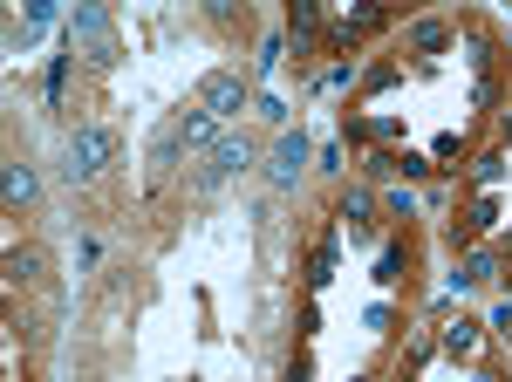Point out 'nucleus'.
Segmentation results:
<instances>
[{"mask_svg": "<svg viewBox=\"0 0 512 382\" xmlns=\"http://www.w3.org/2000/svg\"><path fill=\"white\" fill-rule=\"evenodd\" d=\"M110 157H117V130L110 123H82L76 137H69V164L62 171H69V185H89Z\"/></svg>", "mask_w": 512, "mask_h": 382, "instance_id": "f257e3e1", "label": "nucleus"}, {"mask_svg": "<svg viewBox=\"0 0 512 382\" xmlns=\"http://www.w3.org/2000/svg\"><path fill=\"white\" fill-rule=\"evenodd\" d=\"M253 164V137H219L212 144V157H205V171L192 178V198H205V191H219L226 178H239Z\"/></svg>", "mask_w": 512, "mask_h": 382, "instance_id": "f03ea898", "label": "nucleus"}, {"mask_svg": "<svg viewBox=\"0 0 512 382\" xmlns=\"http://www.w3.org/2000/svg\"><path fill=\"white\" fill-rule=\"evenodd\" d=\"M198 103H205V116H212V123L239 116V110H246V76H239V69H212V76L198 82Z\"/></svg>", "mask_w": 512, "mask_h": 382, "instance_id": "7ed1b4c3", "label": "nucleus"}, {"mask_svg": "<svg viewBox=\"0 0 512 382\" xmlns=\"http://www.w3.org/2000/svg\"><path fill=\"white\" fill-rule=\"evenodd\" d=\"M69 48H89L96 62H117V28H110V14L82 7V14H76V28H69Z\"/></svg>", "mask_w": 512, "mask_h": 382, "instance_id": "20e7f679", "label": "nucleus"}, {"mask_svg": "<svg viewBox=\"0 0 512 382\" xmlns=\"http://www.w3.org/2000/svg\"><path fill=\"white\" fill-rule=\"evenodd\" d=\"M301 157H308V137H280V144H274V178H280V185H294Z\"/></svg>", "mask_w": 512, "mask_h": 382, "instance_id": "39448f33", "label": "nucleus"}, {"mask_svg": "<svg viewBox=\"0 0 512 382\" xmlns=\"http://www.w3.org/2000/svg\"><path fill=\"white\" fill-rule=\"evenodd\" d=\"M7 198H14V205H28V198H35V171H28V164H14V171H7Z\"/></svg>", "mask_w": 512, "mask_h": 382, "instance_id": "423d86ee", "label": "nucleus"}]
</instances>
